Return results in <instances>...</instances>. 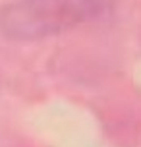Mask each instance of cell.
Listing matches in <instances>:
<instances>
[{"label":"cell","instance_id":"cell-1","mask_svg":"<svg viewBox=\"0 0 141 147\" xmlns=\"http://www.w3.org/2000/svg\"><path fill=\"white\" fill-rule=\"evenodd\" d=\"M106 0H12L0 8V35L31 43L101 18Z\"/></svg>","mask_w":141,"mask_h":147}]
</instances>
